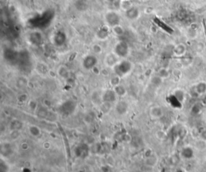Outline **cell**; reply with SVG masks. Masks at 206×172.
Listing matches in <instances>:
<instances>
[{
    "instance_id": "obj_1",
    "label": "cell",
    "mask_w": 206,
    "mask_h": 172,
    "mask_svg": "<svg viewBox=\"0 0 206 172\" xmlns=\"http://www.w3.org/2000/svg\"><path fill=\"white\" fill-rule=\"evenodd\" d=\"M112 69L115 75L119 76L120 78H123L130 73L133 69V64L127 59H122L120 60Z\"/></svg>"
},
{
    "instance_id": "obj_2",
    "label": "cell",
    "mask_w": 206,
    "mask_h": 172,
    "mask_svg": "<svg viewBox=\"0 0 206 172\" xmlns=\"http://www.w3.org/2000/svg\"><path fill=\"white\" fill-rule=\"evenodd\" d=\"M113 52L120 59H126L130 54L129 44L126 41L121 40L115 45Z\"/></svg>"
},
{
    "instance_id": "obj_3",
    "label": "cell",
    "mask_w": 206,
    "mask_h": 172,
    "mask_svg": "<svg viewBox=\"0 0 206 172\" xmlns=\"http://www.w3.org/2000/svg\"><path fill=\"white\" fill-rule=\"evenodd\" d=\"M77 107V103L72 99H68L64 101L61 105L60 106V113L63 115H71L74 113Z\"/></svg>"
},
{
    "instance_id": "obj_4",
    "label": "cell",
    "mask_w": 206,
    "mask_h": 172,
    "mask_svg": "<svg viewBox=\"0 0 206 172\" xmlns=\"http://www.w3.org/2000/svg\"><path fill=\"white\" fill-rule=\"evenodd\" d=\"M98 63V57L96 56V55L89 54V55H85L83 58L81 65H82V67L85 71H92L94 67H97Z\"/></svg>"
},
{
    "instance_id": "obj_5",
    "label": "cell",
    "mask_w": 206,
    "mask_h": 172,
    "mask_svg": "<svg viewBox=\"0 0 206 172\" xmlns=\"http://www.w3.org/2000/svg\"><path fill=\"white\" fill-rule=\"evenodd\" d=\"M105 19V22H106V25L110 27L113 28L116 27V26L119 25V23H120V16L118 14L117 12H115V11H108L107 13H106V15L104 16Z\"/></svg>"
},
{
    "instance_id": "obj_6",
    "label": "cell",
    "mask_w": 206,
    "mask_h": 172,
    "mask_svg": "<svg viewBox=\"0 0 206 172\" xmlns=\"http://www.w3.org/2000/svg\"><path fill=\"white\" fill-rule=\"evenodd\" d=\"M89 151H90V147L87 143H80L74 148V155L77 158L84 159L89 156Z\"/></svg>"
},
{
    "instance_id": "obj_7",
    "label": "cell",
    "mask_w": 206,
    "mask_h": 172,
    "mask_svg": "<svg viewBox=\"0 0 206 172\" xmlns=\"http://www.w3.org/2000/svg\"><path fill=\"white\" fill-rule=\"evenodd\" d=\"M66 41H67V35L65 32L63 31H58L52 36L53 44L58 47L64 46L66 43Z\"/></svg>"
},
{
    "instance_id": "obj_8",
    "label": "cell",
    "mask_w": 206,
    "mask_h": 172,
    "mask_svg": "<svg viewBox=\"0 0 206 172\" xmlns=\"http://www.w3.org/2000/svg\"><path fill=\"white\" fill-rule=\"evenodd\" d=\"M28 40H29L30 43L33 46H39L42 45L44 42V37L43 35L40 31H32L30 33L28 36Z\"/></svg>"
},
{
    "instance_id": "obj_9",
    "label": "cell",
    "mask_w": 206,
    "mask_h": 172,
    "mask_svg": "<svg viewBox=\"0 0 206 172\" xmlns=\"http://www.w3.org/2000/svg\"><path fill=\"white\" fill-rule=\"evenodd\" d=\"M118 95L114 89H108L102 93V101L107 103H115L118 102Z\"/></svg>"
},
{
    "instance_id": "obj_10",
    "label": "cell",
    "mask_w": 206,
    "mask_h": 172,
    "mask_svg": "<svg viewBox=\"0 0 206 172\" xmlns=\"http://www.w3.org/2000/svg\"><path fill=\"white\" fill-rule=\"evenodd\" d=\"M130 106L126 101H118L115 107V111L119 115H125L129 111Z\"/></svg>"
},
{
    "instance_id": "obj_11",
    "label": "cell",
    "mask_w": 206,
    "mask_h": 172,
    "mask_svg": "<svg viewBox=\"0 0 206 172\" xmlns=\"http://www.w3.org/2000/svg\"><path fill=\"white\" fill-rule=\"evenodd\" d=\"M110 35H111L110 27H108L107 25L102 26L96 32V38L101 41H104L109 38Z\"/></svg>"
},
{
    "instance_id": "obj_12",
    "label": "cell",
    "mask_w": 206,
    "mask_h": 172,
    "mask_svg": "<svg viewBox=\"0 0 206 172\" xmlns=\"http://www.w3.org/2000/svg\"><path fill=\"white\" fill-rule=\"evenodd\" d=\"M119 59L120 58H119L114 52L110 53V54H108V55L105 57V64L108 67L113 68V67H115L119 63Z\"/></svg>"
},
{
    "instance_id": "obj_13",
    "label": "cell",
    "mask_w": 206,
    "mask_h": 172,
    "mask_svg": "<svg viewBox=\"0 0 206 172\" xmlns=\"http://www.w3.org/2000/svg\"><path fill=\"white\" fill-rule=\"evenodd\" d=\"M126 18L130 20V21H134L135 19H138V17L139 16V11L136 6H132L130 8L125 11Z\"/></svg>"
},
{
    "instance_id": "obj_14",
    "label": "cell",
    "mask_w": 206,
    "mask_h": 172,
    "mask_svg": "<svg viewBox=\"0 0 206 172\" xmlns=\"http://www.w3.org/2000/svg\"><path fill=\"white\" fill-rule=\"evenodd\" d=\"M149 113L151 118H153L155 119H159L164 116V110L159 106H155L150 108Z\"/></svg>"
},
{
    "instance_id": "obj_15",
    "label": "cell",
    "mask_w": 206,
    "mask_h": 172,
    "mask_svg": "<svg viewBox=\"0 0 206 172\" xmlns=\"http://www.w3.org/2000/svg\"><path fill=\"white\" fill-rule=\"evenodd\" d=\"M4 56L9 63H13V62H17L18 63L19 52L14 50H11V49H7L6 50V52L4 53Z\"/></svg>"
},
{
    "instance_id": "obj_16",
    "label": "cell",
    "mask_w": 206,
    "mask_h": 172,
    "mask_svg": "<svg viewBox=\"0 0 206 172\" xmlns=\"http://www.w3.org/2000/svg\"><path fill=\"white\" fill-rule=\"evenodd\" d=\"M57 75L63 79L68 80L70 79V71L65 66H60L57 69Z\"/></svg>"
},
{
    "instance_id": "obj_17",
    "label": "cell",
    "mask_w": 206,
    "mask_h": 172,
    "mask_svg": "<svg viewBox=\"0 0 206 172\" xmlns=\"http://www.w3.org/2000/svg\"><path fill=\"white\" fill-rule=\"evenodd\" d=\"M186 51H187L186 46L183 43H179L173 49V54L175 56L177 57L184 56L186 54Z\"/></svg>"
},
{
    "instance_id": "obj_18",
    "label": "cell",
    "mask_w": 206,
    "mask_h": 172,
    "mask_svg": "<svg viewBox=\"0 0 206 172\" xmlns=\"http://www.w3.org/2000/svg\"><path fill=\"white\" fill-rule=\"evenodd\" d=\"M28 132H29L30 135L34 138H39L42 134V130L38 126L36 125H31L28 127Z\"/></svg>"
},
{
    "instance_id": "obj_19",
    "label": "cell",
    "mask_w": 206,
    "mask_h": 172,
    "mask_svg": "<svg viewBox=\"0 0 206 172\" xmlns=\"http://www.w3.org/2000/svg\"><path fill=\"white\" fill-rule=\"evenodd\" d=\"M91 102L95 106H100L102 101V94H100L98 91H94L91 94Z\"/></svg>"
},
{
    "instance_id": "obj_20",
    "label": "cell",
    "mask_w": 206,
    "mask_h": 172,
    "mask_svg": "<svg viewBox=\"0 0 206 172\" xmlns=\"http://www.w3.org/2000/svg\"><path fill=\"white\" fill-rule=\"evenodd\" d=\"M49 113H50V111H49L48 107H45V106L39 107L37 111L36 112V115L38 116L40 119H47Z\"/></svg>"
},
{
    "instance_id": "obj_21",
    "label": "cell",
    "mask_w": 206,
    "mask_h": 172,
    "mask_svg": "<svg viewBox=\"0 0 206 172\" xmlns=\"http://www.w3.org/2000/svg\"><path fill=\"white\" fill-rule=\"evenodd\" d=\"M193 150L190 147H185L182 149L181 152V156L185 159H190L193 157Z\"/></svg>"
},
{
    "instance_id": "obj_22",
    "label": "cell",
    "mask_w": 206,
    "mask_h": 172,
    "mask_svg": "<svg viewBox=\"0 0 206 172\" xmlns=\"http://www.w3.org/2000/svg\"><path fill=\"white\" fill-rule=\"evenodd\" d=\"M195 93L198 95H201L206 93V82H198L195 86Z\"/></svg>"
},
{
    "instance_id": "obj_23",
    "label": "cell",
    "mask_w": 206,
    "mask_h": 172,
    "mask_svg": "<svg viewBox=\"0 0 206 172\" xmlns=\"http://www.w3.org/2000/svg\"><path fill=\"white\" fill-rule=\"evenodd\" d=\"M113 89L115 90V93L117 94L119 97H125L126 95V93H127V90H126L125 86L121 85V84L113 87Z\"/></svg>"
},
{
    "instance_id": "obj_24",
    "label": "cell",
    "mask_w": 206,
    "mask_h": 172,
    "mask_svg": "<svg viewBox=\"0 0 206 172\" xmlns=\"http://www.w3.org/2000/svg\"><path fill=\"white\" fill-rule=\"evenodd\" d=\"M94 119H95V114L93 111H89L83 117V121L87 125L91 124L92 123L94 122Z\"/></svg>"
},
{
    "instance_id": "obj_25",
    "label": "cell",
    "mask_w": 206,
    "mask_h": 172,
    "mask_svg": "<svg viewBox=\"0 0 206 172\" xmlns=\"http://www.w3.org/2000/svg\"><path fill=\"white\" fill-rule=\"evenodd\" d=\"M23 128V123L17 119H14L10 123L11 130H20Z\"/></svg>"
},
{
    "instance_id": "obj_26",
    "label": "cell",
    "mask_w": 206,
    "mask_h": 172,
    "mask_svg": "<svg viewBox=\"0 0 206 172\" xmlns=\"http://www.w3.org/2000/svg\"><path fill=\"white\" fill-rule=\"evenodd\" d=\"M99 107H100V110L102 113L107 114L111 111V108H112V103H107V102H102Z\"/></svg>"
},
{
    "instance_id": "obj_27",
    "label": "cell",
    "mask_w": 206,
    "mask_h": 172,
    "mask_svg": "<svg viewBox=\"0 0 206 172\" xmlns=\"http://www.w3.org/2000/svg\"><path fill=\"white\" fill-rule=\"evenodd\" d=\"M28 79L24 77H19L17 80H16V86L18 88L23 89L25 88L26 86H28Z\"/></svg>"
},
{
    "instance_id": "obj_28",
    "label": "cell",
    "mask_w": 206,
    "mask_h": 172,
    "mask_svg": "<svg viewBox=\"0 0 206 172\" xmlns=\"http://www.w3.org/2000/svg\"><path fill=\"white\" fill-rule=\"evenodd\" d=\"M28 108L30 109V111H33V112H36L39 107H39L38 102L36 100H35V99H31V100L28 101Z\"/></svg>"
},
{
    "instance_id": "obj_29",
    "label": "cell",
    "mask_w": 206,
    "mask_h": 172,
    "mask_svg": "<svg viewBox=\"0 0 206 172\" xmlns=\"http://www.w3.org/2000/svg\"><path fill=\"white\" fill-rule=\"evenodd\" d=\"M157 157L154 155L151 154L150 156H147V159H146V163L147 165H151V166H154L157 163Z\"/></svg>"
},
{
    "instance_id": "obj_30",
    "label": "cell",
    "mask_w": 206,
    "mask_h": 172,
    "mask_svg": "<svg viewBox=\"0 0 206 172\" xmlns=\"http://www.w3.org/2000/svg\"><path fill=\"white\" fill-rule=\"evenodd\" d=\"M12 151V147H11V143H8V142L2 143V145H1V151H2V154H3L4 152L8 153L9 151Z\"/></svg>"
},
{
    "instance_id": "obj_31",
    "label": "cell",
    "mask_w": 206,
    "mask_h": 172,
    "mask_svg": "<svg viewBox=\"0 0 206 172\" xmlns=\"http://www.w3.org/2000/svg\"><path fill=\"white\" fill-rule=\"evenodd\" d=\"M18 103H20V104H24V103H28L29 99H28V95L25 93H23V94H20L18 96L17 98Z\"/></svg>"
},
{
    "instance_id": "obj_32",
    "label": "cell",
    "mask_w": 206,
    "mask_h": 172,
    "mask_svg": "<svg viewBox=\"0 0 206 172\" xmlns=\"http://www.w3.org/2000/svg\"><path fill=\"white\" fill-rule=\"evenodd\" d=\"M132 4L130 0H122L121 2H120V7L125 10V11L129 8H130Z\"/></svg>"
},
{
    "instance_id": "obj_33",
    "label": "cell",
    "mask_w": 206,
    "mask_h": 172,
    "mask_svg": "<svg viewBox=\"0 0 206 172\" xmlns=\"http://www.w3.org/2000/svg\"><path fill=\"white\" fill-rule=\"evenodd\" d=\"M112 31L115 35L122 36L124 34V29L120 25H118L112 28Z\"/></svg>"
},
{
    "instance_id": "obj_34",
    "label": "cell",
    "mask_w": 206,
    "mask_h": 172,
    "mask_svg": "<svg viewBox=\"0 0 206 172\" xmlns=\"http://www.w3.org/2000/svg\"><path fill=\"white\" fill-rule=\"evenodd\" d=\"M121 79L119 76L118 75H115L114 77H112V78L111 79V80H110V83H111V86H113V87H115V86H118V85H119L120 83V82H121Z\"/></svg>"
},
{
    "instance_id": "obj_35",
    "label": "cell",
    "mask_w": 206,
    "mask_h": 172,
    "mask_svg": "<svg viewBox=\"0 0 206 172\" xmlns=\"http://www.w3.org/2000/svg\"><path fill=\"white\" fill-rule=\"evenodd\" d=\"M92 50L94 53V55H101L102 51H103V49H102L101 45L96 43V44H94L92 46Z\"/></svg>"
},
{
    "instance_id": "obj_36",
    "label": "cell",
    "mask_w": 206,
    "mask_h": 172,
    "mask_svg": "<svg viewBox=\"0 0 206 172\" xmlns=\"http://www.w3.org/2000/svg\"><path fill=\"white\" fill-rule=\"evenodd\" d=\"M174 96L181 103V102H183L184 99H185V93L183 92L181 90H177L175 91Z\"/></svg>"
},
{
    "instance_id": "obj_37",
    "label": "cell",
    "mask_w": 206,
    "mask_h": 172,
    "mask_svg": "<svg viewBox=\"0 0 206 172\" xmlns=\"http://www.w3.org/2000/svg\"><path fill=\"white\" fill-rule=\"evenodd\" d=\"M158 75H159L160 78H162L164 79L168 78V76H169V72H168V70L165 69V68H162V69L159 70V73H158Z\"/></svg>"
},
{
    "instance_id": "obj_38",
    "label": "cell",
    "mask_w": 206,
    "mask_h": 172,
    "mask_svg": "<svg viewBox=\"0 0 206 172\" xmlns=\"http://www.w3.org/2000/svg\"><path fill=\"white\" fill-rule=\"evenodd\" d=\"M8 171V165L4 160L1 159L0 160V172H7Z\"/></svg>"
},
{
    "instance_id": "obj_39",
    "label": "cell",
    "mask_w": 206,
    "mask_h": 172,
    "mask_svg": "<svg viewBox=\"0 0 206 172\" xmlns=\"http://www.w3.org/2000/svg\"><path fill=\"white\" fill-rule=\"evenodd\" d=\"M162 81H163V79L160 78L159 75H157L152 78V79H151V83L153 84L155 86H159L162 83Z\"/></svg>"
},
{
    "instance_id": "obj_40",
    "label": "cell",
    "mask_w": 206,
    "mask_h": 172,
    "mask_svg": "<svg viewBox=\"0 0 206 172\" xmlns=\"http://www.w3.org/2000/svg\"><path fill=\"white\" fill-rule=\"evenodd\" d=\"M19 136H20V130H11L10 137H11V139H12L13 140L18 139Z\"/></svg>"
},
{
    "instance_id": "obj_41",
    "label": "cell",
    "mask_w": 206,
    "mask_h": 172,
    "mask_svg": "<svg viewBox=\"0 0 206 172\" xmlns=\"http://www.w3.org/2000/svg\"><path fill=\"white\" fill-rule=\"evenodd\" d=\"M155 135H156L157 139H159V140H164V139H165V138H166L165 132L163 131V130H158Z\"/></svg>"
},
{
    "instance_id": "obj_42",
    "label": "cell",
    "mask_w": 206,
    "mask_h": 172,
    "mask_svg": "<svg viewBox=\"0 0 206 172\" xmlns=\"http://www.w3.org/2000/svg\"><path fill=\"white\" fill-rule=\"evenodd\" d=\"M101 172H112V168L109 164L104 165L101 167Z\"/></svg>"
},
{
    "instance_id": "obj_43",
    "label": "cell",
    "mask_w": 206,
    "mask_h": 172,
    "mask_svg": "<svg viewBox=\"0 0 206 172\" xmlns=\"http://www.w3.org/2000/svg\"><path fill=\"white\" fill-rule=\"evenodd\" d=\"M132 140V137L130 136V134H124L122 135V141L126 142V143H130V141Z\"/></svg>"
},
{
    "instance_id": "obj_44",
    "label": "cell",
    "mask_w": 206,
    "mask_h": 172,
    "mask_svg": "<svg viewBox=\"0 0 206 172\" xmlns=\"http://www.w3.org/2000/svg\"><path fill=\"white\" fill-rule=\"evenodd\" d=\"M20 148H21V149L24 151H28V150L30 148L29 143H27V142H23V143L20 144Z\"/></svg>"
},
{
    "instance_id": "obj_45",
    "label": "cell",
    "mask_w": 206,
    "mask_h": 172,
    "mask_svg": "<svg viewBox=\"0 0 206 172\" xmlns=\"http://www.w3.org/2000/svg\"><path fill=\"white\" fill-rule=\"evenodd\" d=\"M42 147L44 149L49 150L52 147V144L50 142H49V141H45V142H44V143H43Z\"/></svg>"
},
{
    "instance_id": "obj_46",
    "label": "cell",
    "mask_w": 206,
    "mask_h": 172,
    "mask_svg": "<svg viewBox=\"0 0 206 172\" xmlns=\"http://www.w3.org/2000/svg\"><path fill=\"white\" fill-rule=\"evenodd\" d=\"M194 110H195V111H193V112H192V114H198V113H199V112H200V105H198V104H196V105L194 106L193 107H192V111H194Z\"/></svg>"
},
{
    "instance_id": "obj_47",
    "label": "cell",
    "mask_w": 206,
    "mask_h": 172,
    "mask_svg": "<svg viewBox=\"0 0 206 172\" xmlns=\"http://www.w3.org/2000/svg\"><path fill=\"white\" fill-rule=\"evenodd\" d=\"M200 137H201V139L203 140L206 141V129L204 130H202L201 132H200Z\"/></svg>"
},
{
    "instance_id": "obj_48",
    "label": "cell",
    "mask_w": 206,
    "mask_h": 172,
    "mask_svg": "<svg viewBox=\"0 0 206 172\" xmlns=\"http://www.w3.org/2000/svg\"><path fill=\"white\" fill-rule=\"evenodd\" d=\"M92 71L94 72V74H97V75H99V74H100V72H101V71L99 69H98V67H94V69L92 70Z\"/></svg>"
},
{
    "instance_id": "obj_49",
    "label": "cell",
    "mask_w": 206,
    "mask_h": 172,
    "mask_svg": "<svg viewBox=\"0 0 206 172\" xmlns=\"http://www.w3.org/2000/svg\"><path fill=\"white\" fill-rule=\"evenodd\" d=\"M120 172H130V171H129L128 170H120Z\"/></svg>"
},
{
    "instance_id": "obj_50",
    "label": "cell",
    "mask_w": 206,
    "mask_h": 172,
    "mask_svg": "<svg viewBox=\"0 0 206 172\" xmlns=\"http://www.w3.org/2000/svg\"><path fill=\"white\" fill-rule=\"evenodd\" d=\"M107 1H108V2H115V1H116V0H107Z\"/></svg>"
},
{
    "instance_id": "obj_51",
    "label": "cell",
    "mask_w": 206,
    "mask_h": 172,
    "mask_svg": "<svg viewBox=\"0 0 206 172\" xmlns=\"http://www.w3.org/2000/svg\"><path fill=\"white\" fill-rule=\"evenodd\" d=\"M141 1H142V2H146V1H147V0H141Z\"/></svg>"
}]
</instances>
